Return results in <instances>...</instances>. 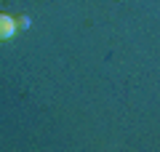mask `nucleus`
<instances>
[{"label":"nucleus","mask_w":160,"mask_h":152,"mask_svg":"<svg viewBox=\"0 0 160 152\" xmlns=\"http://www.w3.org/2000/svg\"><path fill=\"white\" fill-rule=\"evenodd\" d=\"M16 32H19L16 19H13L11 13H0V40H11Z\"/></svg>","instance_id":"1"},{"label":"nucleus","mask_w":160,"mask_h":152,"mask_svg":"<svg viewBox=\"0 0 160 152\" xmlns=\"http://www.w3.org/2000/svg\"><path fill=\"white\" fill-rule=\"evenodd\" d=\"M16 27H19V32L29 29V16H19V19H16Z\"/></svg>","instance_id":"2"}]
</instances>
